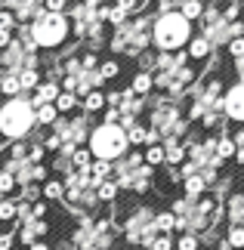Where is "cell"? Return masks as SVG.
Returning <instances> with one entry per match:
<instances>
[{
    "label": "cell",
    "instance_id": "cell-13",
    "mask_svg": "<svg viewBox=\"0 0 244 250\" xmlns=\"http://www.w3.org/2000/svg\"><path fill=\"white\" fill-rule=\"evenodd\" d=\"M201 9H204L201 3H185V6H182V19H185V22H189V19H198Z\"/></svg>",
    "mask_w": 244,
    "mask_h": 250
},
{
    "label": "cell",
    "instance_id": "cell-11",
    "mask_svg": "<svg viewBox=\"0 0 244 250\" xmlns=\"http://www.w3.org/2000/svg\"><path fill=\"white\" fill-rule=\"evenodd\" d=\"M152 90V78L149 74H139V78L133 81V93H149Z\"/></svg>",
    "mask_w": 244,
    "mask_h": 250
},
{
    "label": "cell",
    "instance_id": "cell-14",
    "mask_svg": "<svg viewBox=\"0 0 244 250\" xmlns=\"http://www.w3.org/2000/svg\"><path fill=\"white\" fill-rule=\"evenodd\" d=\"M84 108H87V111H96V108H102V96H99V93H90V96L84 99Z\"/></svg>",
    "mask_w": 244,
    "mask_h": 250
},
{
    "label": "cell",
    "instance_id": "cell-19",
    "mask_svg": "<svg viewBox=\"0 0 244 250\" xmlns=\"http://www.w3.org/2000/svg\"><path fill=\"white\" fill-rule=\"evenodd\" d=\"M71 105H74V96H71V93H62V96H59V108H62V111H68Z\"/></svg>",
    "mask_w": 244,
    "mask_h": 250
},
{
    "label": "cell",
    "instance_id": "cell-2",
    "mask_svg": "<svg viewBox=\"0 0 244 250\" xmlns=\"http://www.w3.org/2000/svg\"><path fill=\"white\" fill-rule=\"evenodd\" d=\"M31 124H34V111L25 99H9L3 108H0V130H3V136H9V139L25 136V133L31 130Z\"/></svg>",
    "mask_w": 244,
    "mask_h": 250
},
{
    "label": "cell",
    "instance_id": "cell-7",
    "mask_svg": "<svg viewBox=\"0 0 244 250\" xmlns=\"http://www.w3.org/2000/svg\"><path fill=\"white\" fill-rule=\"evenodd\" d=\"M189 53L195 56V59L207 56V53H210V37H195V41H192V46H189Z\"/></svg>",
    "mask_w": 244,
    "mask_h": 250
},
{
    "label": "cell",
    "instance_id": "cell-20",
    "mask_svg": "<svg viewBox=\"0 0 244 250\" xmlns=\"http://www.w3.org/2000/svg\"><path fill=\"white\" fill-rule=\"evenodd\" d=\"M161 161H164V148H152L149 151V164L155 167V164H161Z\"/></svg>",
    "mask_w": 244,
    "mask_h": 250
},
{
    "label": "cell",
    "instance_id": "cell-18",
    "mask_svg": "<svg viewBox=\"0 0 244 250\" xmlns=\"http://www.w3.org/2000/svg\"><path fill=\"white\" fill-rule=\"evenodd\" d=\"M114 74H118V65H114V62H105L102 71H99V78H114Z\"/></svg>",
    "mask_w": 244,
    "mask_h": 250
},
{
    "label": "cell",
    "instance_id": "cell-4",
    "mask_svg": "<svg viewBox=\"0 0 244 250\" xmlns=\"http://www.w3.org/2000/svg\"><path fill=\"white\" fill-rule=\"evenodd\" d=\"M189 22L179 16V13H167L158 19V25H155V43L161 46V50H177L189 41Z\"/></svg>",
    "mask_w": 244,
    "mask_h": 250
},
{
    "label": "cell",
    "instance_id": "cell-3",
    "mask_svg": "<svg viewBox=\"0 0 244 250\" xmlns=\"http://www.w3.org/2000/svg\"><path fill=\"white\" fill-rule=\"evenodd\" d=\"M31 37L41 46H46V50H53V46H59L65 37H68V22L62 13H41L34 19L31 25Z\"/></svg>",
    "mask_w": 244,
    "mask_h": 250
},
{
    "label": "cell",
    "instance_id": "cell-12",
    "mask_svg": "<svg viewBox=\"0 0 244 250\" xmlns=\"http://www.w3.org/2000/svg\"><path fill=\"white\" fill-rule=\"evenodd\" d=\"M229 244L244 247V226H232V232H229Z\"/></svg>",
    "mask_w": 244,
    "mask_h": 250
},
{
    "label": "cell",
    "instance_id": "cell-26",
    "mask_svg": "<svg viewBox=\"0 0 244 250\" xmlns=\"http://www.w3.org/2000/svg\"><path fill=\"white\" fill-rule=\"evenodd\" d=\"M232 53H235V56H244V41H238V37H235V41H232Z\"/></svg>",
    "mask_w": 244,
    "mask_h": 250
},
{
    "label": "cell",
    "instance_id": "cell-17",
    "mask_svg": "<svg viewBox=\"0 0 244 250\" xmlns=\"http://www.w3.org/2000/svg\"><path fill=\"white\" fill-rule=\"evenodd\" d=\"M13 186H16V179L9 176V173H3V176H0V195H3V191H13Z\"/></svg>",
    "mask_w": 244,
    "mask_h": 250
},
{
    "label": "cell",
    "instance_id": "cell-25",
    "mask_svg": "<svg viewBox=\"0 0 244 250\" xmlns=\"http://www.w3.org/2000/svg\"><path fill=\"white\" fill-rule=\"evenodd\" d=\"M9 25H13V16H9V13H0V31H9Z\"/></svg>",
    "mask_w": 244,
    "mask_h": 250
},
{
    "label": "cell",
    "instance_id": "cell-5",
    "mask_svg": "<svg viewBox=\"0 0 244 250\" xmlns=\"http://www.w3.org/2000/svg\"><path fill=\"white\" fill-rule=\"evenodd\" d=\"M226 114L232 121H244V83L232 86L226 96Z\"/></svg>",
    "mask_w": 244,
    "mask_h": 250
},
{
    "label": "cell",
    "instance_id": "cell-8",
    "mask_svg": "<svg viewBox=\"0 0 244 250\" xmlns=\"http://www.w3.org/2000/svg\"><path fill=\"white\" fill-rule=\"evenodd\" d=\"M22 86H19V78L16 74H9V78H3V83H0V93H9V96H16Z\"/></svg>",
    "mask_w": 244,
    "mask_h": 250
},
{
    "label": "cell",
    "instance_id": "cell-27",
    "mask_svg": "<svg viewBox=\"0 0 244 250\" xmlns=\"http://www.w3.org/2000/svg\"><path fill=\"white\" fill-rule=\"evenodd\" d=\"M13 41H9V31H0V46H9Z\"/></svg>",
    "mask_w": 244,
    "mask_h": 250
},
{
    "label": "cell",
    "instance_id": "cell-9",
    "mask_svg": "<svg viewBox=\"0 0 244 250\" xmlns=\"http://www.w3.org/2000/svg\"><path fill=\"white\" fill-rule=\"evenodd\" d=\"M37 121H41V124H53L56 121V108H53V105H41V108H37Z\"/></svg>",
    "mask_w": 244,
    "mask_h": 250
},
{
    "label": "cell",
    "instance_id": "cell-21",
    "mask_svg": "<svg viewBox=\"0 0 244 250\" xmlns=\"http://www.w3.org/2000/svg\"><path fill=\"white\" fill-rule=\"evenodd\" d=\"M155 226H158V229H170L173 226V216L170 213H161L158 219H155Z\"/></svg>",
    "mask_w": 244,
    "mask_h": 250
},
{
    "label": "cell",
    "instance_id": "cell-10",
    "mask_svg": "<svg viewBox=\"0 0 244 250\" xmlns=\"http://www.w3.org/2000/svg\"><path fill=\"white\" fill-rule=\"evenodd\" d=\"M185 191H189V195H201V191H204V179L201 176H189V179H185Z\"/></svg>",
    "mask_w": 244,
    "mask_h": 250
},
{
    "label": "cell",
    "instance_id": "cell-15",
    "mask_svg": "<svg viewBox=\"0 0 244 250\" xmlns=\"http://www.w3.org/2000/svg\"><path fill=\"white\" fill-rule=\"evenodd\" d=\"M99 198H105V201H111L114 198V191H118V186H114V182H99Z\"/></svg>",
    "mask_w": 244,
    "mask_h": 250
},
{
    "label": "cell",
    "instance_id": "cell-1",
    "mask_svg": "<svg viewBox=\"0 0 244 250\" xmlns=\"http://www.w3.org/2000/svg\"><path fill=\"white\" fill-rule=\"evenodd\" d=\"M127 148V133L118 127V124H102L90 133V151L99 161H109V158H118L124 155Z\"/></svg>",
    "mask_w": 244,
    "mask_h": 250
},
{
    "label": "cell",
    "instance_id": "cell-6",
    "mask_svg": "<svg viewBox=\"0 0 244 250\" xmlns=\"http://www.w3.org/2000/svg\"><path fill=\"white\" fill-rule=\"evenodd\" d=\"M56 93H59L56 83H41V86H37V96H34V105L41 108V105H46L50 99H56Z\"/></svg>",
    "mask_w": 244,
    "mask_h": 250
},
{
    "label": "cell",
    "instance_id": "cell-16",
    "mask_svg": "<svg viewBox=\"0 0 244 250\" xmlns=\"http://www.w3.org/2000/svg\"><path fill=\"white\" fill-rule=\"evenodd\" d=\"M44 195H46V198H59V195H62V186H59V182H46Z\"/></svg>",
    "mask_w": 244,
    "mask_h": 250
},
{
    "label": "cell",
    "instance_id": "cell-22",
    "mask_svg": "<svg viewBox=\"0 0 244 250\" xmlns=\"http://www.w3.org/2000/svg\"><path fill=\"white\" fill-rule=\"evenodd\" d=\"M13 213H16V207L9 204V201H3V204H0V219H9Z\"/></svg>",
    "mask_w": 244,
    "mask_h": 250
},
{
    "label": "cell",
    "instance_id": "cell-23",
    "mask_svg": "<svg viewBox=\"0 0 244 250\" xmlns=\"http://www.w3.org/2000/svg\"><path fill=\"white\" fill-rule=\"evenodd\" d=\"M152 247H155V250H170V238H155Z\"/></svg>",
    "mask_w": 244,
    "mask_h": 250
},
{
    "label": "cell",
    "instance_id": "cell-24",
    "mask_svg": "<svg viewBox=\"0 0 244 250\" xmlns=\"http://www.w3.org/2000/svg\"><path fill=\"white\" fill-rule=\"evenodd\" d=\"M195 247H198V241H195V238H189V235L179 241V250H195Z\"/></svg>",
    "mask_w": 244,
    "mask_h": 250
}]
</instances>
